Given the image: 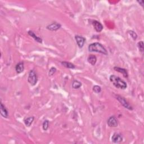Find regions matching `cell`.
Returning a JSON list of instances; mask_svg holds the SVG:
<instances>
[{
    "instance_id": "cell-2",
    "label": "cell",
    "mask_w": 144,
    "mask_h": 144,
    "mask_svg": "<svg viewBox=\"0 0 144 144\" xmlns=\"http://www.w3.org/2000/svg\"><path fill=\"white\" fill-rule=\"evenodd\" d=\"M109 80L114 86L121 90H125L127 87V84L121 78L116 76L115 75H111Z\"/></svg>"
},
{
    "instance_id": "cell-16",
    "label": "cell",
    "mask_w": 144,
    "mask_h": 144,
    "mask_svg": "<svg viewBox=\"0 0 144 144\" xmlns=\"http://www.w3.org/2000/svg\"><path fill=\"white\" fill-rule=\"evenodd\" d=\"M61 64L64 67H66L68 69H74L75 68L74 65L73 63H71L70 62H68V61H62Z\"/></svg>"
},
{
    "instance_id": "cell-4",
    "label": "cell",
    "mask_w": 144,
    "mask_h": 144,
    "mask_svg": "<svg viewBox=\"0 0 144 144\" xmlns=\"http://www.w3.org/2000/svg\"><path fill=\"white\" fill-rule=\"evenodd\" d=\"M116 99L118 100V101L121 103L123 107H124L125 108L129 110H133V108L131 107V105H130L128 101L126 100V99L124 98L122 96H121L119 95H117L116 96Z\"/></svg>"
},
{
    "instance_id": "cell-1",
    "label": "cell",
    "mask_w": 144,
    "mask_h": 144,
    "mask_svg": "<svg viewBox=\"0 0 144 144\" xmlns=\"http://www.w3.org/2000/svg\"><path fill=\"white\" fill-rule=\"evenodd\" d=\"M89 52H96L104 55H108V51L102 44L99 42L91 43L88 46Z\"/></svg>"
},
{
    "instance_id": "cell-14",
    "label": "cell",
    "mask_w": 144,
    "mask_h": 144,
    "mask_svg": "<svg viewBox=\"0 0 144 144\" xmlns=\"http://www.w3.org/2000/svg\"><path fill=\"white\" fill-rule=\"evenodd\" d=\"M28 33L30 36H31L32 37H33V38L35 39V40L36 41H37V42H38V43H42V38H41L40 37L37 36L35 34V33H34L33 31H32V30H29Z\"/></svg>"
},
{
    "instance_id": "cell-18",
    "label": "cell",
    "mask_w": 144,
    "mask_h": 144,
    "mask_svg": "<svg viewBox=\"0 0 144 144\" xmlns=\"http://www.w3.org/2000/svg\"><path fill=\"white\" fill-rule=\"evenodd\" d=\"M49 121L48 120H45L42 124V128L44 131H47L49 128Z\"/></svg>"
},
{
    "instance_id": "cell-11",
    "label": "cell",
    "mask_w": 144,
    "mask_h": 144,
    "mask_svg": "<svg viewBox=\"0 0 144 144\" xmlns=\"http://www.w3.org/2000/svg\"><path fill=\"white\" fill-rule=\"evenodd\" d=\"M114 69L115 71L119 72V73L122 74L123 75V77H124L128 78V73H127V70L126 69H124V68H121V67H115L114 68Z\"/></svg>"
},
{
    "instance_id": "cell-21",
    "label": "cell",
    "mask_w": 144,
    "mask_h": 144,
    "mask_svg": "<svg viewBox=\"0 0 144 144\" xmlns=\"http://www.w3.org/2000/svg\"><path fill=\"white\" fill-rule=\"evenodd\" d=\"M138 46L139 49V50L141 51L142 53H143L144 48H143V42L142 41H140V42L138 43Z\"/></svg>"
},
{
    "instance_id": "cell-9",
    "label": "cell",
    "mask_w": 144,
    "mask_h": 144,
    "mask_svg": "<svg viewBox=\"0 0 144 144\" xmlns=\"http://www.w3.org/2000/svg\"><path fill=\"white\" fill-rule=\"evenodd\" d=\"M61 24L59 23H57L56 22L53 23L51 24L48 25L47 27V29L51 31H56L58 29H59L61 28Z\"/></svg>"
},
{
    "instance_id": "cell-6",
    "label": "cell",
    "mask_w": 144,
    "mask_h": 144,
    "mask_svg": "<svg viewBox=\"0 0 144 144\" xmlns=\"http://www.w3.org/2000/svg\"><path fill=\"white\" fill-rule=\"evenodd\" d=\"M112 141L113 143H118L123 141V137L119 133L115 132L113 134L112 138Z\"/></svg>"
},
{
    "instance_id": "cell-5",
    "label": "cell",
    "mask_w": 144,
    "mask_h": 144,
    "mask_svg": "<svg viewBox=\"0 0 144 144\" xmlns=\"http://www.w3.org/2000/svg\"><path fill=\"white\" fill-rule=\"evenodd\" d=\"M107 124L110 127H116L118 126V120L114 116H110L108 119Z\"/></svg>"
},
{
    "instance_id": "cell-13",
    "label": "cell",
    "mask_w": 144,
    "mask_h": 144,
    "mask_svg": "<svg viewBox=\"0 0 144 144\" xmlns=\"http://www.w3.org/2000/svg\"><path fill=\"white\" fill-rule=\"evenodd\" d=\"M87 61L89 63L92 65V66H95L96 63L97 58L96 57V56L93 55H91L88 57Z\"/></svg>"
},
{
    "instance_id": "cell-7",
    "label": "cell",
    "mask_w": 144,
    "mask_h": 144,
    "mask_svg": "<svg viewBox=\"0 0 144 144\" xmlns=\"http://www.w3.org/2000/svg\"><path fill=\"white\" fill-rule=\"evenodd\" d=\"M75 39L76 40L77 43L79 47L82 48L83 47L84 44L86 42V38L84 37L78 36V35H76L75 36Z\"/></svg>"
},
{
    "instance_id": "cell-23",
    "label": "cell",
    "mask_w": 144,
    "mask_h": 144,
    "mask_svg": "<svg viewBox=\"0 0 144 144\" xmlns=\"http://www.w3.org/2000/svg\"><path fill=\"white\" fill-rule=\"evenodd\" d=\"M138 2L140 3V5H141L142 7L143 6V3H144V1H142H142H138Z\"/></svg>"
},
{
    "instance_id": "cell-3",
    "label": "cell",
    "mask_w": 144,
    "mask_h": 144,
    "mask_svg": "<svg viewBox=\"0 0 144 144\" xmlns=\"http://www.w3.org/2000/svg\"><path fill=\"white\" fill-rule=\"evenodd\" d=\"M28 81L29 83L33 86H35L38 81L37 75L36 73V71L34 70H31L29 73L28 77Z\"/></svg>"
},
{
    "instance_id": "cell-17",
    "label": "cell",
    "mask_w": 144,
    "mask_h": 144,
    "mask_svg": "<svg viewBox=\"0 0 144 144\" xmlns=\"http://www.w3.org/2000/svg\"><path fill=\"white\" fill-rule=\"evenodd\" d=\"M82 86V83L81 82L78 81L74 80L73 81V83H72V87L74 89H78L81 88Z\"/></svg>"
},
{
    "instance_id": "cell-22",
    "label": "cell",
    "mask_w": 144,
    "mask_h": 144,
    "mask_svg": "<svg viewBox=\"0 0 144 144\" xmlns=\"http://www.w3.org/2000/svg\"><path fill=\"white\" fill-rule=\"evenodd\" d=\"M56 71V69L55 67H51V69L49 70V76H53V75L55 74Z\"/></svg>"
},
{
    "instance_id": "cell-8",
    "label": "cell",
    "mask_w": 144,
    "mask_h": 144,
    "mask_svg": "<svg viewBox=\"0 0 144 144\" xmlns=\"http://www.w3.org/2000/svg\"><path fill=\"white\" fill-rule=\"evenodd\" d=\"M92 24L94 27V29L97 32H101L102 29H103V26H102V25L100 22L97 21V20H93Z\"/></svg>"
},
{
    "instance_id": "cell-12",
    "label": "cell",
    "mask_w": 144,
    "mask_h": 144,
    "mask_svg": "<svg viewBox=\"0 0 144 144\" xmlns=\"http://www.w3.org/2000/svg\"><path fill=\"white\" fill-rule=\"evenodd\" d=\"M24 70V65L23 62H19L15 66V70L18 74H20Z\"/></svg>"
},
{
    "instance_id": "cell-10",
    "label": "cell",
    "mask_w": 144,
    "mask_h": 144,
    "mask_svg": "<svg viewBox=\"0 0 144 144\" xmlns=\"http://www.w3.org/2000/svg\"><path fill=\"white\" fill-rule=\"evenodd\" d=\"M0 112H1V115L3 116V117L7 118L9 116V113L8 111L7 110L5 107L3 105L2 102H1L0 104Z\"/></svg>"
},
{
    "instance_id": "cell-15",
    "label": "cell",
    "mask_w": 144,
    "mask_h": 144,
    "mask_svg": "<svg viewBox=\"0 0 144 144\" xmlns=\"http://www.w3.org/2000/svg\"><path fill=\"white\" fill-rule=\"evenodd\" d=\"M34 119H35V117H34V116H30V117L25 118L24 122L25 126L29 127H30L32 124Z\"/></svg>"
},
{
    "instance_id": "cell-19",
    "label": "cell",
    "mask_w": 144,
    "mask_h": 144,
    "mask_svg": "<svg viewBox=\"0 0 144 144\" xmlns=\"http://www.w3.org/2000/svg\"><path fill=\"white\" fill-rule=\"evenodd\" d=\"M92 90H93V91L95 92V93L99 94L101 91V88L98 85H95L92 88Z\"/></svg>"
},
{
    "instance_id": "cell-20",
    "label": "cell",
    "mask_w": 144,
    "mask_h": 144,
    "mask_svg": "<svg viewBox=\"0 0 144 144\" xmlns=\"http://www.w3.org/2000/svg\"><path fill=\"white\" fill-rule=\"evenodd\" d=\"M128 33L129 34V35L131 36L133 40H136L137 39V38H138L137 34L134 31H133V30H129Z\"/></svg>"
}]
</instances>
